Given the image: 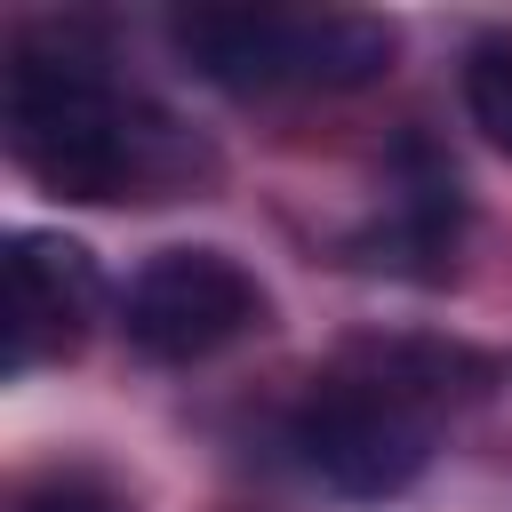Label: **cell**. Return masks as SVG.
<instances>
[{"instance_id":"cell-1","label":"cell","mask_w":512,"mask_h":512,"mask_svg":"<svg viewBox=\"0 0 512 512\" xmlns=\"http://www.w3.org/2000/svg\"><path fill=\"white\" fill-rule=\"evenodd\" d=\"M0 128L16 168L64 200H176L200 168L176 120L120 96L104 56L64 24L16 40L0 80Z\"/></svg>"},{"instance_id":"cell-2","label":"cell","mask_w":512,"mask_h":512,"mask_svg":"<svg viewBox=\"0 0 512 512\" xmlns=\"http://www.w3.org/2000/svg\"><path fill=\"white\" fill-rule=\"evenodd\" d=\"M496 384V360L440 344V336H360L336 352V368L312 376L296 408V456L312 480H328L352 504L400 496L440 440V408Z\"/></svg>"},{"instance_id":"cell-3","label":"cell","mask_w":512,"mask_h":512,"mask_svg":"<svg viewBox=\"0 0 512 512\" xmlns=\"http://www.w3.org/2000/svg\"><path fill=\"white\" fill-rule=\"evenodd\" d=\"M168 32L192 56V72L232 96L360 88L400 48V32L384 16H352V8H184Z\"/></svg>"},{"instance_id":"cell-4","label":"cell","mask_w":512,"mask_h":512,"mask_svg":"<svg viewBox=\"0 0 512 512\" xmlns=\"http://www.w3.org/2000/svg\"><path fill=\"white\" fill-rule=\"evenodd\" d=\"M120 328L144 360H208V352L240 344L248 328H264V288L224 248H160L128 280Z\"/></svg>"},{"instance_id":"cell-5","label":"cell","mask_w":512,"mask_h":512,"mask_svg":"<svg viewBox=\"0 0 512 512\" xmlns=\"http://www.w3.org/2000/svg\"><path fill=\"white\" fill-rule=\"evenodd\" d=\"M96 312H104V272L80 240H64V232L8 240V376L80 352Z\"/></svg>"},{"instance_id":"cell-6","label":"cell","mask_w":512,"mask_h":512,"mask_svg":"<svg viewBox=\"0 0 512 512\" xmlns=\"http://www.w3.org/2000/svg\"><path fill=\"white\" fill-rule=\"evenodd\" d=\"M464 112L496 152H512V40H480L464 56Z\"/></svg>"},{"instance_id":"cell-7","label":"cell","mask_w":512,"mask_h":512,"mask_svg":"<svg viewBox=\"0 0 512 512\" xmlns=\"http://www.w3.org/2000/svg\"><path fill=\"white\" fill-rule=\"evenodd\" d=\"M16 512H128V496L104 480V472H40L24 496H16Z\"/></svg>"}]
</instances>
